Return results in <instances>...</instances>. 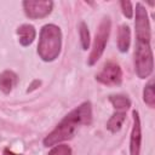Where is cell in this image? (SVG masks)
I'll use <instances>...</instances> for the list:
<instances>
[{
	"mask_svg": "<svg viewBox=\"0 0 155 155\" xmlns=\"http://www.w3.org/2000/svg\"><path fill=\"white\" fill-rule=\"evenodd\" d=\"M136 44H134V70L139 79H147L150 76L154 69V57L150 46L151 29L149 17L145 7L140 4H136Z\"/></svg>",
	"mask_w": 155,
	"mask_h": 155,
	"instance_id": "1",
	"label": "cell"
},
{
	"mask_svg": "<svg viewBox=\"0 0 155 155\" xmlns=\"http://www.w3.org/2000/svg\"><path fill=\"white\" fill-rule=\"evenodd\" d=\"M92 121V105L90 102H84L70 113H68L58 125L44 138L45 147H53L61 142L71 139L76 130L82 125H90Z\"/></svg>",
	"mask_w": 155,
	"mask_h": 155,
	"instance_id": "2",
	"label": "cell"
},
{
	"mask_svg": "<svg viewBox=\"0 0 155 155\" xmlns=\"http://www.w3.org/2000/svg\"><path fill=\"white\" fill-rule=\"evenodd\" d=\"M62 50V31L54 24H45L40 30L38 54L44 62H53Z\"/></svg>",
	"mask_w": 155,
	"mask_h": 155,
	"instance_id": "3",
	"label": "cell"
},
{
	"mask_svg": "<svg viewBox=\"0 0 155 155\" xmlns=\"http://www.w3.org/2000/svg\"><path fill=\"white\" fill-rule=\"evenodd\" d=\"M110 29H111V21L109 17H103L98 29L96 31L94 35V40H93V45H92V50L91 53L87 58V64L88 65H94L97 63V61L102 57L108 39H109V34H110Z\"/></svg>",
	"mask_w": 155,
	"mask_h": 155,
	"instance_id": "4",
	"label": "cell"
},
{
	"mask_svg": "<svg viewBox=\"0 0 155 155\" xmlns=\"http://www.w3.org/2000/svg\"><path fill=\"white\" fill-rule=\"evenodd\" d=\"M96 80L107 86H119L122 82V70L121 67L114 62H107L99 73L96 74Z\"/></svg>",
	"mask_w": 155,
	"mask_h": 155,
	"instance_id": "5",
	"label": "cell"
},
{
	"mask_svg": "<svg viewBox=\"0 0 155 155\" xmlns=\"http://www.w3.org/2000/svg\"><path fill=\"white\" fill-rule=\"evenodd\" d=\"M22 5L25 16L30 19L45 18L53 8V2L51 0H24Z\"/></svg>",
	"mask_w": 155,
	"mask_h": 155,
	"instance_id": "6",
	"label": "cell"
},
{
	"mask_svg": "<svg viewBox=\"0 0 155 155\" xmlns=\"http://www.w3.org/2000/svg\"><path fill=\"white\" fill-rule=\"evenodd\" d=\"M133 124L130 137V155H140V145H142V127H140V117L137 110L132 111Z\"/></svg>",
	"mask_w": 155,
	"mask_h": 155,
	"instance_id": "7",
	"label": "cell"
},
{
	"mask_svg": "<svg viewBox=\"0 0 155 155\" xmlns=\"http://www.w3.org/2000/svg\"><path fill=\"white\" fill-rule=\"evenodd\" d=\"M17 35H18V41L22 46L27 47L33 44L36 36V30L34 25L31 24H22L17 28Z\"/></svg>",
	"mask_w": 155,
	"mask_h": 155,
	"instance_id": "8",
	"label": "cell"
},
{
	"mask_svg": "<svg viewBox=\"0 0 155 155\" xmlns=\"http://www.w3.org/2000/svg\"><path fill=\"white\" fill-rule=\"evenodd\" d=\"M18 81V76L12 70H5L0 74V91L5 94H8Z\"/></svg>",
	"mask_w": 155,
	"mask_h": 155,
	"instance_id": "9",
	"label": "cell"
},
{
	"mask_svg": "<svg viewBox=\"0 0 155 155\" xmlns=\"http://www.w3.org/2000/svg\"><path fill=\"white\" fill-rule=\"evenodd\" d=\"M131 45V30L127 24H122L117 31V48L120 52L125 53L128 51Z\"/></svg>",
	"mask_w": 155,
	"mask_h": 155,
	"instance_id": "10",
	"label": "cell"
},
{
	"mask_svg": "<svg viewBox=\"0 0 155 155\" xmlns=\"http://www.w3.org/2000/svg\"><path fill=\"white\" fill-rule=\"evenodd\" d=\"M126 120V111H115L110 119L107 121V130L111 133H116L121 130L124 122Z\"/></svg>",
	"mask_w": 155,
	"mask_h": 155,
	"instance_id": "11",
	"label": "cell"
},
{
	"mask_svg": "<svg viewBox=\"0 0 155 155\" xmlns=\"http://www.w3.org/2000/svg\"><path fill=\"white\" fill-rule=\"evenodd\" d=\"M115 111H126L131 107V101L125 94H110L108 97Z\"/></svg>",
	"mask_w": 155,
	"mask_h": 155,
	"instance_id": "12",
	"label": "cell"
},
{
	"mask_svg": "<svg viewBox=\"0 0 155 155\" xmlns=\"http://www.w3.org/2000/svg\"><path fill=\"white\" fill-rule=\"evenodd\" d=\"M143 101L144 103L150 107V108H154L155 107V92H154V81H150L148 82L145 86H144V90H143Z\"/></svg>",
	"mask_w": 155,
	"mask_h": 155,
	"instance_id": "13",
	"label": "cell"
},
{
	"mask_svg": "<svg viewBox=\"0 0 155 155\" xmlns=\"http://www.w3.org/2000/svg\"><path fill=\"white\" fill-rule=\"evenodd\" d=\"M79 34H80V41H81V47L82 50H87L90 47V31L88 27L85 22H81L79 24Z\"/></svg>",
	"mask_w": 155,
	"mask_h": 155,
	"instance_id": "14",
	"label": "cell"
},
{
	"mask_svg": "<svg viewBox=\"0 0 155 155\" xmlns=\"http://www.w3.org/2000/svg\"><path fill=\"white\" fill-rule=\"evenodd\" d=\"M48 155H71V149L68 144L53 145V148L50 150Z\"/></svg>",
	"mask_w": 155,
	"mask_h": 155,
	"instance_id": "15",
	"label": "cell"
},
{
	"mask_svg": "<svg viewBox=\"0 0 155 155\" xmlns=\"http://www.w3.org/2000/svg\"><path fill=\"white\" fill-rule=\"evenodd\" d=\"M120 5H121V10H122V13L126 18L131 19L133 17V5L131 1H127V0H122L120 1Z\"/></svg>",
	"mask_w": 155,
	"mask_h": 155,
	"instance_id": "16",
	"label": "cell"
},
{
	"mask_svg": "<svg viewBox=\"0 0 155 155\" xmlns=\"http://www.w3.org/2000/svg\"><path fill=\"white\" fill-rule=\"evenodd\" d=\"M40 84H41V82H40L39 80H34V81H33V84H31V85L29 86V88L27 90V92H31L33 90H35V88H36V86L39 87V85H40Z\"/></svg>",
	"mask_w": 155,
	"mask_h": 155,
	"instance_id": "17",
	"label": "cell"
},
{
	"mask_svg": "<svg viewBox=\"0 0 155 155\" xmlns=\"http://www.w3.org/2000/svg\"><path fill=\"white\" fill-rule=\"evenodd\" d=\"M2 155H21V154H16V153H13L12 150H10L8 148H5V149H4Z\"/></svg>",
	"mask_w": 155,
	"mask_h": 155,
	"instance_id": "18",
	"label": "cell"
}]
</instances>
